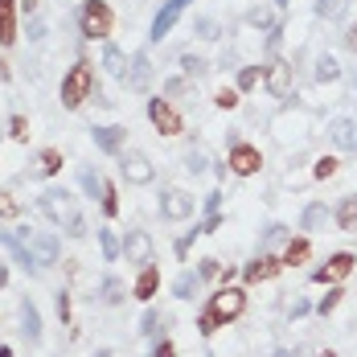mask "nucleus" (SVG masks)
<instances>
[{
  "mask_svg": "<svg viewBox=\"0 0 357 357\" xmlns=\"http://www.w3.org/2000/svg\"><path fill=\"white\" fill-rule=\"evenodd\" d=\"M243 312H247V291H243V287L222 284L214 296H210V308L197 317V333H202V337H214L222 324H226V321H238Z\"/></svg>",
  "mask_w": 357,
  "mask_h": 357,
  "instance_id": "obj_1",
  "label": "nucleus"
},
{
  "mask_svg": "<svg viewBox=\"0 0 357 357\" xmlns=\"http://www.w3.org/2000/svg\"><path fill=\"white\" fill-rule=\"evenodd\" d=\"M41 214L50 218L54 226H66V234H70V238H82V234H86V222H82V214H78L74 193L58 189V185L41 193Z\"/></svg>",
  "mask_w": 357,
  "mask_h": 357,
  "instance_id": "obj_2",
  "label": "nucleus"
},
{
  "mask_svg": "<svg viewBox=\"0 0 357 357\" xmlns=\"http://www.w3.org/2000/svg\"><path fill=\"white\" fill-rule=\"evenodd\" d=\"M78 29L86 41H103L111 37L115 29V13H111L107 0H82V8H78Z\"/></svg>",
  "mask_w": 357,
  "mask_h": 357,
  "instance_id": "obj_3",
  "label": "nucleus"
},
{
  "mask_svg": "<svg viewBox=\"0 0 357 357\" xmlns=\"http://www.w3.org/2000/svg\"><path fill=\"white\" fill-rule=\"evenodd\" d=\"M95 91V74H91V62H74L70 74L62 78V107L66 111H78Z\"/></svg>",
  "mask_w": 357,
  "mask_h": 357,
  "instance_id": "obj_4",
  "label": "nucleus"
},
{
  "mask_svg": "<svg viewBox=\"0 0 357 357\" xmlns=\"http://www.w3.org/2000/svg\"><path fill=\"white\" fill-rule=\"evenodd\" d=\"M148 119H152V128L160 136H181L185 132V119H181V111L169 99H148Z\"/></svg>",
  "mask_w": 357,
  "mask_h": 357,
  "instance_id": "obj_5",
  "label": "nucleus"
},
{
  "mask_svg": "<svg viewBox=\"0 0 357 357\" xmlns=\"http://www.w3.org/2000/svg\"><path fill=\"white\" fill-rule=\"evenodd\" d=\"M357 267V255H349V250H337L324 267H317L312 271V284H341V280H349Z\"/></svg>",
  "mask_w": 357,
  "mask_h": 357,
  "instance_id": "obj_6",
  "label": "nucleus"
},
{
  "mask_svg": "<svg viewBox=\"0 0 357 357\" xmlns=\"http://www.w3.org/2000/svg\"><path fill=\"white\" fill-rule=\"evenodd\" d=\"M17 238L33 250L37 267H50V263H58V238H54V234H45V230H29V226H25Z\"/></svg>",
  "mask_w": 357,
  "mask_h": 357,
  "instance_id": "obj_7",
  "label": "nucleus"
},
{
  "mask_svg": "<svg viewBox=\"0 0 357 357\" xmlns=\"http://www.w3.org/2000/svg\"><path fill=\"white\" fill-rule=\"evenodd\" d=\"M230 173L234 177H255L259 169H263V152L255 148V144H243V140H234V148H230Z\"/></svg>",
  "mask_w": 357,
  "mask_h": 357,
  "instance_id": "obj_8",
  "label": "nucleus"
},
{
  "mask_svg": "<svg viewBox=\"0 0 357 357\" xmlns=\"http://www.w3.org/2000/svg\"><path fill=\"white\" fill-rule=\"evenodd\" d=\"M119 173L128 177V185H148V181L156 177V169L148 165V156H144V152H136V148L119 152Z\"/></svg>",
  "mask_w": 357,
  "mask_h": 357,
  "instance_id": "obj_9",
  "label": "nucleus"
},
{
  "mask_svg": "<svg viewBox=\"0 0 357 357\" xmlns=\"http://www.w3.org/2000/svg\"><path fill=\"white\" fill-rule=\"evenodd\" d=\"M152 255H156V247H152L148 230H128V238H123V259L136 263V267H148Z\"/></svg>",
  "mask_w": 357,
  "mask_h": 357,
  "instance_id": "obj_10",
  "label": "nucleus"
},
{
  "mask_svg": "<svg viewBox=\"0 0 357 357\" xmlns=\"http://www.w3.org/2000/svg\"><path fill=\"white\" fill-rule=\"evenodd\" d=\"M160 214L169 218V222L193 218V197H189L185 189H165V193H160Z\"/></svg>",
  "mask_w": 357,
  "mask_h": 357,
  "instance_id": "obj_11",
  "label": "nucleus"
},
{
  "mask_svg": "<svg viewBox=\"0 0 357 357\" xmlns=\"http://www.w3.org/2000/svg\"><path fill=\"white\" fill-rule=\"evenodd\" d=\"M263 82H267V91H271L275 99H287V95H291V62L271 58V66L263 70Z\"/></svg>",
  "mask_w": 357,
  "mask_h": 357,
  "instance_id": "obj_12",
  "label": "nucleus"
},
{
  "mask_svg": "<svg viewBox=\"0 0 357 357\" xmlns=\"http://www.w3.org/2000/svg\"><path fill=\"white\" fill-rule=\"evenodd\" d=\"M280 271H284V259H275V255H259L255 263L243 267V280H247V284H263V280H275Z\"/></svg>",
  "mask_w": 357,
  "mask_h": 357,
  "instance_id": "obj_13",
  "label": "nucleus"
},
{
  "mask_svg": "<svg viewBox=\"0 0 357 357\" xmlns=\"http://www.w3.org/2000/svg\"><path fill=\"white\" fill-rule=\"evenodd\" d=\"M91 136H95V148H99V152H107V156H119V152H123V140H128V128H119V123H107V128H95Z\"/></svg>",
  "mask_w": 357,
  "mask_h": 357,
  "instance_id": "obj_14",
  "label": "nucleus"
},
{
  "mask_svg": "<svg viewBox=\"0 0 357 357\" xmlns=\"http://www.w3.org/2000/svg\"><path fill=\"white\" fill-rule=\"evenodd\" d=\"M181 13H185V4H181V0H165V8L156 13V21H152V33H148V37H152V41L169 37V29L181 21Z\"/></svg>",
  "mask_w": 357,
  "mask_h": 357,
  "instance_id": "obj_15",
  "label": "nucleus"
},
{
  "mask_svg": "<svg viewBox=\"0 0 357 357\" xmlns=\"http://www.w3.org/2000/svg\"><path fill=\"white\" fill-rule=\"evenodd\" d=\"M328 140L337 148H345V152H357V123L354 119H333L328 123Z\"/></svg>",
  "mask_w": 357,
  "mask_h": 357,
  "instance_id": "obj_16",
  "label": "nucleus"
},
{
  "mask_svg": "<svg viewBox=\"0 0 357 357\" xmlns=\"http://www.w3.org/2000/svg\"><path fill=\"white\" fill-rule=\"evenodd\" d=\"M17 0H0V45H13L17 41Z\"/></svg>",
  "mask_w": 357,
  "mask_h": 357,
  "instance_id": "obj_17",
  "label": "nucleus"
},
{
  "mask_svg": "<svg viewBox=\"0 0 357 357\" xmlns=\"http://www.w3.org/2000/svg\"><path fill=\"white\" fill-rule=\"evenodd\" d=\"M156 287H160V271H156V263L140 267V275H136V287H132V296H136V300H152V296H156Z\"/></svg>",
  "mask_w": 357,
  "mask_h": 357,
  "instance_id": "obj_18",
  "label": "nucleus"
},
{
  "mask_svg": "<svg viewBox=\"0 0 357 357\" xmlns=\"http://www.w3.org/2000/svg\"><path fill=\"white\" fill-rule=\"evenodd\" d=\"M0 243H4V247H8V255H13V259H17V263H21V267H25V271H41V267H37V259H33V250L25 247V243H21V238H17V234H0Z\"/></svg>",
  "mask_w": 357,
  "mask_h": 357,
  "instance_id": "obj_19",
  "label": "nucleus"
},
{
  "mask_svg": "<svg viewBox=\"0 0 357 357\" xmlns=\"http://www.w3.org/2000/svg\"><path fill=\"white\" fill-rule=\"evenodd\" d=\"M148 82H152V62H148V54H136V58H132V66H128V86L144 91Z\"/></svg>",
  "mask_w": 357,
  "mask_h": 357,
  "instance_id": "obj_20",
  "label": "nucleus"
},
{
  "mask_svg": "<svg viewBox=\"0 0 357 357\" xmlns=\"http://www.w3.org/2000/svg\"><path fill=\"white\" fill-rule=\"evenodd\" d=\"M21 333L29 337V341H41V317H37V308H33V300H21Z\"/></svg>",
  "mask_w": 357,
  "mask_h": 357,
  "instance_id": "obj_21",
  "label": "nucleus"
},
{
  "mask_svg": "<svg viewBox=\"0 0 357 357\" xmlns=\"http://www.w3.org/2000/svg\"><path fill=\"white\" fill-rule=\"evenodd\" d=\"M103 66H107V74H115V78L128 82V54H123L119 45H107V50H103Z\"/></svg>",
  "mask_w": 357,
  "mask_h": 357,
  "instance_id": "obj_22",
  "label": "nucleus"
},
{
  "mask_svg": "<svg viewBox=\"0 0 357 357\" xmlns=\"http://www.w3.org/2000/svg\"><path fill=\"white\" fill-rule=\"evenodd\" d=\"M337 226L349 230V234H357V193L354 197H341V206H337Z\"/></svg>",
  "mask_w": 357,
  "mask_h": 357,
  "instance_id": "obj_23",
  "label": "nucleus"
},
{
  "mask_svg": "<svg viewBox=\"0 0 357 357\" xmlns=\"http://www.w3.org/2000/svg\"><path fill=\"white\" fill-rule=\"evenodd\" d=\"M312 255V243L308 238H287V250H284V267H296Z\"/></svg>",
  "mask_w": 357,
  "mask_h": 357,
  "instance_id": "obj_24",
  "label": "nucleus"
},
{
  "mask_svg": "<svg viewBox=\"0 0 357 357\" xmlns=\"http://www.w3.org/2000/svg\"><path fill=\"white\" fill-rule=\"evenodd\" d=\"M324 222H328V210H324L321 202H312V206L304 210V218H300V226H304V230H321Z\"/></svg>",
  "mask_w": 357,
  "mask_h": 357,
  "instance_id": "obj_25",
  "label": "nucleus"
},
{
  "mask_svg": "<svg viewBox=\"0 0 357 357\" xmlns=\"http://www.w3.org/2000/svg\"><path fill=\"white\" fill-rule=\"evenodd\" d=\"M341 78V66H337V58H317V82H337Z\"/></svg>",
  "mask_w": 357,
  "mask_h": 357,
  "instance_id": "obj_26",
  "label": "nucleus"
},
{
  "mask_svg": "<svg viewBox=\"0 0 357 357\" xmlns=\"http://www.w3.org/2000/svg\"><path fill=\"white\" fill-rule=\"evenodd\" d=\"M197 280H202V275H193V271L177 275V284H173V296H177V300H193V291H197Z\"/></svg>",
  "mask_w": 357,
  "mask_h": 357,
  "instance_id": "obj_27",
  "label": "nucleus"
},
{
  "mask_svg": "<svg viewBox=\"0 0 357 357\" xmlns=\"http://www.w3.org/2000/svg\"><path fill=\"white\" fill-rule=\"evenodd\" d=\"M37 160H41V173H45V177L62 173V152H58V148H41V156H37Z\"/></svg>",
  "mask_w": 357,
  "mask_h": 357,
  "instance_id": "obj_28",
  "label": "nucleus"
},
{
  "mask_svg": "<svg viewBox=\"0 0 357 357\" xmlns=\"http://www.w3.org/2000/svg\"><path fill=\"white\" fill-rule=\"evenodd\" d=\"M263 82V66H243L238 70V91H255Z\"/></svg>",
  "mask_w": 357,
  "mask_h": 357,
  "instance_id": "obj_29",
  "label": "nucleus"
},
{
  "mask_svg": "<svg viewBox=\"0 0 357 357\" xmlns=\"http://www.w3.org/2000/svg\"><path fill=\"white\" fill-rule=\"evenodd\" d=\"M345 13V0H317V17H324V21H337Z\"/></svg>",
  "mask_w": 357,
  "mask_h": 357,
  "instance_id": "obj_30",
  "label": "nucleus"
},
{
  "mask_svg": "<svg viewBox=\"0 0 357 357\" xmlns=\"http://www.w3.org/2000/svg\"><path fill=\"white\" fill-rule=\"evenodd\" d=\"M99 291H103V300H107V304H123V284H119L115 275H107V280H103V287H99Z\"/></svg>",
  "mask_w": 357,
  "mask_h": 357,
  "instance_id": "obj_31",
  "label": "nucleus"
},
{
  "mask_svg": "<svg viewBox=\"0 0 357 357\" xmlns=\"http://www.w3.org/2000/svg\"><path fill=\"white\" fill-rule=\"evenodd\" d=\"M78 181H82V189H86L91 197H103V177H99V173H91V169H82V173H78Z\"/></svg>",
  "mask_w": 357,
  "mask_h": 357,
  "instance_id": "obj_32",
  "label": "nucleus"
},
{
  "mask_svg": "<svg viewBox=\"0 0 357 357\" xmlns=\"http://www.w3.org/2000/svg\"><path fill=\"white\" fill-rule=\"evenodd\" d=\"M8 136L17 144H25L29 140V119H25V115H13V119H8Z\"/></svg>",
  "mask_w": 357,
  "mask_h": 357,
  "instance_id": "obj_33",
  "label": "nucleus"
},
{
  "mask_svg": "<svg viewBox=\"0 0 357 357\" xmlns=\"http://www.w3.org/2000/svg\"><path fill=\"white\" fill-rule=\"evenodd\" d=\"M99 247H103V259H119V250H123L111 230H99Z\"/></svg>",
  "mask_w": 357,
  "mask_h": 357,
  "instance_id": "obj_34",
  "label": "nucleus"
},
{
  "mask_svg": "<svg viewBox=\"0 0 357 357\" xmlns=\"http://www.w3.org/2000/svg\"><path fill=\"white\" fill-rule=\"evenodd\" d=\"M193 29H197V37H206V41H214V37L222 33L214 17H197V21H193Z\"/></svg>",
  "mask_w": 357,
  "mask_h": 357,
  "instance_id": "obj_35",
  "label": "nucleus"
},
{
  "mask_svg": "<svg viewBox=\"0 0 357 357\" xmlns=\"http://www.w3.org/2000/svg\"><path fill=\"white\" fill-rule=\"evenodd\" d=\"M103 214L107 218L119 214V193H115V185H107V181H103Z\"/></svg>",
  "mask_w": 357,
  "mask_h": 357,
  "instance_id": "obj_36",
  "label": "nucleus"
},
{
  "mask_svg": "<svg viewBox=\"0 0 357 357\" xmlns=\"http://www.w3.org/2000/svg\"><path fill=\"white\" fill-rule=\"evenodd\" d=\"M214 103H218L222 111H234V107H238V91H230V86H222V91L214 95Z\"/></svg>",
  "mask_w": 357,
  "mask_h": 357,
  "instance_id": "obj_37",
  "label": "nucleus"
},
{
  "mask_svg": "<svg viewBox=\"0 0 357 357\" xmlns=\"http://www.w3.org/2000/svg\"><path fill=\"white\" fill-rule=\"evenodd\" d=\"M0 218H21V202L13 193H0Z\"/></svg>",
  "mask_w": 357,
  "mask_h": 357,
  "instance_id": "obj_38",
  "label": "nucleus"
},
{
  "mask_svg": "<svg viewBox=\"0 0 357 357\" xmlns=\"http://www.w3.org/2000/svg\"><path fill=\"white\" fill-rule=\"evenodd\" d=\"M247 25H255V29H280V25L271 21V13H263V8H255V13H250Z\"/></svg>",
  "mask_w": 357,
  "mask_h": 357,
  "instance_id": "obj_39",
  "label": "nucleus"
},
{
  "mask_svg": "<svg viewBox=\"0 0 357 357\" xmlns=\"http://www.w3.org/2000/svg\"><path fill=\"white\" fill-rule=\"evenodd\" d=\"M341 296H345V291H341V287H333V291H328V296H324L321 304H317V312H321V317H328V312H333V308H337V304H341Z\"/></svg>",
  "mask_w": 357,
  "mask_h": 357,
  "instance_id": "obj_40",
  "label": "nucleus"
},
{
  "mask_svg": "<svg viewBox=\"0 0 357 357\" xmlns=\"http://www.w3.org/2000/svg\"><path fill=\"white\" fill-rule=\"evenodd\" d=\"M333 173H337V160H333V156H321V160H317V169H312V177H317V181L333 177Z\"/></svg>",
  "mask_w": 357,
  "mask_h": 357,
  "instance_id": "obj_41",
  "label": "nucleus"
},
{
  "mask_svg": "<svg viewBox=\"0 0 357 357\" xmlns=\"http://www.w3.org/2000/svg\"><path fill=\"white\" fill-rule=\"evenodd\" d=\"M185 169H189V173H193V177H197V173H206V156H202V152H193V148H189V156H185Z\"/></svg>",
  "mask_w": 357,
  "mask_h": 357,
  "instance_id": "obj_42",
  "label": "nucleus"
},
{
  "mask_svg": "<svg viewBox=\"0 0 357 357\" xmlns=\"http://www.w3.org/2000/svg\"><path fill=\"white\" fill-rule=\"evenodd\" d=\"M181 66H185V74H206V70H210V66H206L202 58H193V54H185V58H181Z\"/></svg>",
  "mask_w": 357,
  "mask_h": 357,
  "instance_id": "obj_43",
  "label": "nucleus"
},
{
  "mask_svg": "<svg viewBox=\"0 0 357 357\" xmlns=\"http://www.w3.org/2000/svg\"><path fill=\"white\" fill-rule=\"evenodd\" d=\"M284 234H287V226H280V222H275V226H267V230H263V247H271V243H280Z\"/></svg>",
  "mask_w": 357,
  "mask_h": 357,
  "instance_id": "obj_44",
  "label": "nucleus"
},
{
  "mask_svg": "<svg viewBox=\"0 0 357 357\" xmlns=\"http://www.w3.org/2000/svg\"><path fill=\"white\" fill-rule=\"evenodd\" d=\"M218 271H222V267H218V259H202V267H197V275H202V280H214Z\"/></svg>",
  "mask_w": 357,
  "mask_h": 357,
  "instance_id": "obj_45",
  "label": "nucleus"
},
{
  "mask_svg": "<svg viewBox=\"0 0 357 357\" xmlns=\"http://www.w3.org/2000/svg\"><path fill=\"white\" fill-rule=\"evenodd\" d=\"M156 324H160V317H156V312H144L140 333H144V337H152V333H156Z\"/></svg>",
  "mask_w": 357,
  "mask_h": 357,
  "instance_id": "obj_46",
  "label": "nucleus"
},
{
  "mask_svg": "<svg viewBox=\"0 0 357 357\" xmlns=\"http://www.w3.org/2000/svg\"><path fill=\"white\" fill-rule=\"evenodd\" d=\"M58 317L70 321V296H66V291H58Z\"/></svg>",
  "mask_w": 357,
  "mask_h": 357,
  "instance_id": "obj_47",
  "label": "nucleus"
},
{
  "mask_svg": "<svg viewBox=\"0 0 357 357\" xmlns=\"http://www.w3.org/2000/svg\"><path fill=\"white\" fill-rule=\"evenodd\" d=\"M218 210H222V193H210V197H206V214H218Z\"/></svg>",
  "mask_w": 357,
  "mask_h": 357,
  "instance_id": "obj_48",
  "label": "nucleus"
},
{
  "mask_svg": "<svg viewBox=\"0 0 357 357\" xmlns=\"http://www.w3.org/2000/svg\"><path fill=\"white\" fill-rule=\"evenodd\" d=\"M152 357H177V349H173V341H160V345H156V354Z\"/></svg>",
  "mask_w": 357,
  "mask_h": 357,
  "instance_id": "obj_49",
  "label": "nucleus"
},
{
  "mask_svg": "<svg viewBox=\"0 0 357 357\" xmlns=\"http://www.w3.org/2000/svg\"><path fill=\"white\" fill-rule=\"evenodd\" d=\"M17 4H21V13H37V4H41V0H17Z\"/></svg>",
  "mask_w": 357,
  "mask_h": 357,
  "instance_id": "obj_50",
  "label": "nucleus"
},
{
  "mask_svg": "<svg viewBox=\"0 0 357 357\" xmlns=\"http://www.w3.org/2000/svg\"><path fill=\"white\" fill-rule=\"evenodd\" d=\"M345 45H349V50H354V54H357V25H354V29H349V33H345Z\"/></svg>",
  "mask_w": 357,
  "mask_h": 357,
  "instance_id": "obj_51",
  "label": "nucleus"
},
{
  "mask_svg": "<svg viewBox=\"0 0 357 357\" xmlns=\"http://www.w3.org/2000/svg\"><path fill=\"white\" fill-rule=\"evenodd\" d=\"M8 284V267H4V263H0V287Z\"/></svg>",
  "mask_w": 357,
  "mask_h": 357,
  "instance_id": "obj_52",
  "label": "nucleus"
},
{
  "mask_svg": "<svg viewBox=\"0 0 357 357\" xmlns=\"http://www.w3.org/2000/svg\"><path fill=\"white\" fill-rule=\"evenodd\" d=\"M271 357H291V354H287V349H275V354H271Z\"/></svg>",
  "mask_w": 357,
  "mask_h": 357,
  "instance_id": "obj_53",
  "label": "nucleus"
},
{
  "mask_svg": "<svg viewBox=\"0 0 357 357\" xmlns=\"http://www.w3.org/2000/svg\"><path fill=\"white\" fill-rule=\"evenodd\" d=\"M321 357H337V354H333V349H324V354H321Z\"/></svg>",
  "mask_w": 357,
  "mask_h": 357,
  "instance_id": "obj_54",
  "label": "nucleus"
},
{
  "mask_svg": "<svg viewBox=\"0 0 357 357\" xmlns=\"http://www.w3.org/2000/svg\"><path fill=\"white\" fill-rule=\"evenodd\" d=\"M275 4H280V8H287V0H275Z\"/></svg>",
  "mask_w": 357,
  "mask_h": 357,
  "instance_id": "obj_55",
  "label": "nucleus"
},
{
  "mask_svg": "<svg viewBox=\"0 0 357 357\" xmlns=\"http://www.w3.org/2000/svg\"><path fill=\"white\" fill-rule=\"evenodd\" d=\"M181 4H189V0H181Z\"/></svg>",
  "mask_w": 357,
  "mask_h": 357,
  "instance_id": "obj_56",
  "label": "nucleus"
}]
</instances>
